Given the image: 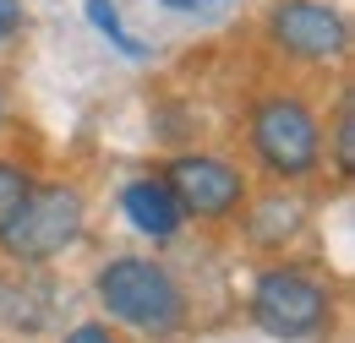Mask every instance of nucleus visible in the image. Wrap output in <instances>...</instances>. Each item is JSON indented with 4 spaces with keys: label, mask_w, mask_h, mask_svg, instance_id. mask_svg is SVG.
I'll list each match as a JSON object with an SVG mask.
<instances>
[{
    "label": "nucleus",
    "mask_w": 355,
    "mask_h": 343,
    "mask_svg": "<svg viewBox=\"0 0 355 343\" xmlns=\"http://www.w3.org/2000/svg\"><path fill=\"white\" fill-rule=\"evenodd\" d=\"M60 343H121V338H115L104 322H77V327H71V333H66Z\"/></svg>",
    "instance_id": "obj_14"
},
{
    "label": "nucleus",
    "mask_w": 355,
    "mask_h": 343,
    "mask_svg": "<svg viewBox=\"0 0 355 343\" xmlns=\"http://www.w3.org/2000/svg\"><path fill=\"white\" fill-rule=\"evenodd\" d=\"M55 305H60V289H55V278H49L44 267L11 261L0 272V327L6 333H22V338L44 333L49 322H55Z\"/></svg>",
    "instance_id": "obj_7"
},
{
    "label": "nucleus",
    "mask_w": 355,
    "mask_h": 343,
    "mask_svg": "<svg viewBox=\"0 0 355 343\" xmlns=\"http://www.w3.org/2000/svg\"><path fill=\"white\" fill-rule=\"evenodd\" d=\"M268 39L279 55H290L301 66H339L350 55V22L328 0H273Z\"/></svg>",
    "instance_id": "obj_5"
},
{
    "label": "nucleus",
    "mask_w": 355,
    "mask_h": 343,
    "mask_svg": "<svg viewBox=\"0 0 355 343\" xmlns=\"http://www.w3.org/2000/svg\"><path fill=\"white\" fill-rule=\"evenodd\" d=\"M0 120H6V98H0Z\"/></svg>",
    "instance_id": "obj_16"
},
{
    "label": "nucleus",
    "mask_w": 355,
    "mask_h": 343,
    "mask_svg": "<svg viewBox=\"0 0 355 343\" xmlns=\"http://www.w3.org/2000/svg\"><path fill=\"white\" fill-rule=\"evenodd\" d=\"M252 153L273 180H306L322 164V120L306 98L295 93H268L252 104Z\"/></svg>",
    "instance_id": "obj_3"
},
{
    "label": "nucleus",
    "mask_w": 355,
    "mask_h": 343,
    "mask_svg": "<svg viewBox=\"0 0 355 343\" xmlns=\"http://www.w3.org/2000/svg\"><path fill=\"white\" fill-rule=\"evenodd\" d=\"M301 229H306V202L301 196H284V191L252 202V213H246V240L263 245V251H284Z\"/></svg>",
    "instance_id": "obj_9"
},
{
    "label": "nucleus",
    "mask_w": 355,
    "mask_h": 343,
    "mask_svg": "<svg viewBox=\"0 0 355 343\" xmlns=\"http://www.w3.org/2000/svg\"><path fill=\"white\" fill-rule=\"evenodd\" d=\"M170 11H202V6H214V0H164Z\"/></svg>",
    "instance_id": "obj_15"
},
{
    "label": "nucleus",
    "mask_w": 355,
    "mask_h": 343,
    "mask_svg": "<svg viewBox=\"0 0 355 343\" xmlns=\"http://www.w3.org/2000/svg\"><path fill=\"white\" fill-rule=\"evenodd\" d=\"M93 300L104 305V316L115 327H132L142 338H170L186 322V289L175 272L153 257H115L98 267L93 278Z\"/></svg>",
    "instance_id": "obj_1"
},
{
    "label": "nucleus",
    "mask_w": 355,
    "mask_h": 343,
    "mask_svg": "<svg viewBox=\"0 0 355 343\" xmlns=\"http://www.w3.org/2000/svg\"><path fill=\"white\" fill-rule=\"evenodd\" d=\"M22 22H28V11H22V0H0V44H11L22 33Z\"/></svg>",
    "instance_id": "obj_13"
},
{
    "label": "nucleus",
    "mask_w": 355,
    "mask_h": 343,
    "mask_svg": "<svg viewBox=\"0 0 355 343\" xmlns=\"http://www.w3.org/2000/svg\"><path fill=\"white\" fill-rule=\"evenodd\" d=\"M88 229V196L83 185L71 180H49L33 185L28 202L17 207V218L0 229V251L6 261H28V267H44V261L66 257Z\"/></svg>",
    "instance_id": "obj_2"
},
{
    "label": "nucleus",
    "mask_w": 355,
    "mask_h": 343,
    "mask_svg": "<svg viewBox=\"0 0 355 343\" xmlns=\"http://www.w3.org/2000/svg\"><path fill=\"white\" fill-rule=\"evenodd\" d=\"M246 310H252V322L273 343H306L328 327L334 300H328V289L311 278L306 267H263L257 284H252Z\"/></svg>",
    "instance_id": "obj_4"
},
{
    "label": "nucleus",
    "mask_w": 355,
    "mask_h": 343,
    "mask_svg": "<svg viewBox=\"0 0 355 343\" xmlns=\"http://www.w3.org/2000/svg\"><path fill=\"white\" fill-rule=\"evenodd\" d=\"M164 185L175 191L180 213L202 218V223L235 218L246 207V174L230 158H219V153H175L164 164Z\"/></svg>",
    "instance_id": "obj_6"
},
{
    "label": "nucleus",
    "mask_w": 355,
    "mask_h": 343,
    "mask_svg": "<svg viewBox=\"0 0 355 343\" xmlns=\"http://www.w3.org/2000/svg\"><path fill=\"white\" fill-rule=\"evenodd\" d=\"M328 142H334V169H339V180H350L355 174V93H339Z\"/></svg>",
    "instance_id": "obj_11"
},
{
    "label": "nucleus",
    "mask_w": 355,
    "mask_h": 343,
    "mask_svg": "<svg viewBox=\"0 0 355 343\" xmlns=\"http://www.w3.org/2000/svg\"><path fill=\"white\" fill-rule=\"evenodd\" d=\"M28 191H33V169L17 164V158H0V229L17 218V207L28 202Z\"/></svg>",
    "instance_id": "obj_12"
},
{
    "label": "nucleus",
    "mask_w": 355,
    "mask_h": 343,
    "mask_svg": "<svg viewBox=\"0 0 355 343\" xmlns=\"http://www.w3.org/2000/svg\"><path fill=\"white\" fill-rule=\"evenodd\" d=\"M121 213L132 218L137 234H148V240H175L180 229H186V213H180L175 191L164 185V174H137L121 185Z\"/></svg>",
    "instance_id": "obj_8"
},
{
    "label": "nucleus",
    "mask_w": 355,
    "mask_h": 343,
    "mask_svg": "<svg viewBox=\"0 0 355 343\" xmlns=\"http://www.w3.org/2000/svg\"><path fill=\"white\" fill-rule=\"evenodd\" d=\"M88 22H93V28H98L110 44H115L126 60H148V44L126 28V17H121V6H115V0H88Z\"/></svg>",
    "instance_id": "obj_10"
}]
</instances>
